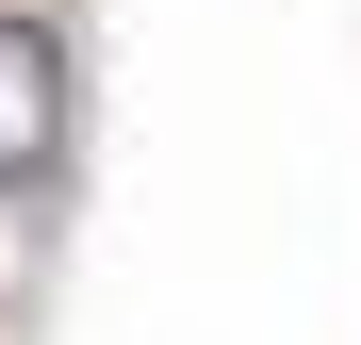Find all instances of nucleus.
Returning <instances> with one entry per match:
<instances>
[{
    "instance_id": "obj_1",
    "label": "nucleus",
    "mask_w": 361,
    "mask_h": 345,
    "mask_svg": "<svg viewBox=\"0 0 361 345\" xmlns=\"http://www.w3.org/2000/svg\"><path fill=\"white\" fill-rule=\"evenodd\" d=\"M66 148H82V66H66V17L0 0V214H49V198H66Z\"/></svg>"
}]
</instances>
